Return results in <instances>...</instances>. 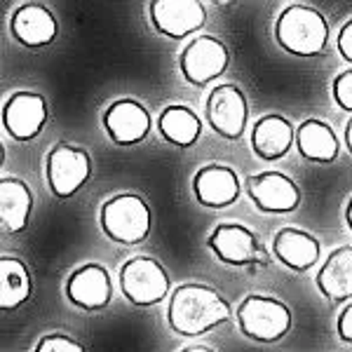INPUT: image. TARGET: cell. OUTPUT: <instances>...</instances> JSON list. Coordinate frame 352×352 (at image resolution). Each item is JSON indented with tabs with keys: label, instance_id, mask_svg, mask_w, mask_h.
<instances>
[{
	"label": "cell",
	"instance_id": "3957f363",
	"mask_svg": "<svg viewBox=\"0 0 352 352\" xmlns=\"http://www.w3.org/2000/svg\"><path fill=\"white\" fill-rule=\"evenodd\" d=\"M99 226L109 240L134 247L148 240L153 214L148 202L136 192H120L106 200L99 209Z\"/></svg>",
	"mask_w": 352,
	"mask_h": 352
},
{
	"label": "cell",
	"instance_id": "f1b7e54d",
	"mask_svg": "<svg viewBox=\"0 0 352 352\" xmlns=\"http://www.w3.org/2000/svg\"><path fill=\"white\" fill-rule=\"evenodd\" d=\"M345 146H348V151L352 155V120L348 122V127H345Z\"/></svg>",
	"mask_w": 352,
	"mask_h": 352
},
{
	"label": "cell",
	"instance_id": "d6986e66",
	"mask_svg": "<svg viewBox=\"0 0 352 352\" xmlns=\"http://www.w3.org/2000/svg\"><path fill=\"white\" fill-rule=\"evenodd\" d=\"M33 212V192L26 181L16 176L0 179V226L10 235H19L26 230Z\"/></svg>",
	"mask_w": 352,
	"mask_h": 352
},
{
	"label": "cell",
	"instance_id": "4fadbf2b",
	"mask_svg": "<svg viewBox=\"0 0 352 352\" xmlns=\"http://www.w3.org/2000/svg\"><path fill=\"white\" fill-rule=\"evenodd\" d=\"M47 101L38 92H14L5 101L3 127L14 141H33L47 122Z\"/></svg>",
	"mask_w": 352,
	"mask_h": 352
},
{
	"label": "cell",
	"instance_id": "5b68a950",
	"mask_svg": "<svg viewBox=\"0 0 352 352\" xmlns=\"http://www.w3.org/2000/svg\"><path fill=\"white\" fill-rule=\"evenodd\" d=\"M122 296L136 308L160 305L172 292V280L164 265L153 256H132L120 268Z\"/></svg>",
	"mask_w": 352,
	"mask_h": 352
},
{
	"label": "cell",
	"instance_id": "e0dca14e",
	"mask_svg": "<svg viewBox=\"0 0 352 352\" xmlns=\"http://www.w3.org/2000/svg\"><path fill=\"white\" fill-rule=\"evenodd\" d=\"M272 254L285 268L308 272L322 256V244L315 235L300 228H282L272 237Z\"/></svg>",
	"mask_w": 352,
	"mask_h": 352
},
{
	"label": "cell",
	"instance_id": "ba28073f",
	"mask_svg": "<svg viewBox=\"0 0 352 352\" xmlns=\"http://www.w3.org/2000/svg\"><path fill=\"white\" fill-rule=\"evenodd\" d=\"M228 47L214 36H195L179 54V71L192 87L214 82L228 71Z\"/></svg>",
	"mask_w": 352,
	"mask_h": 352
},
{
	"label": "cell",
	"instance_id": "7402d4cb",
	"mask_svg": "<svg viewBox=\"0 0 352 352\" xmlns=\"http://www.w3.org/2000/svg\"><path fill=\"white\" fill-rule=\"evenodd\" d=\"M157 129L167 144L176 146V148H190L202 136V120L188 106L169 104L160 111Z\"/></svg>",
	"mask_w": 352,
	"mask_h": 352
},
{
	"label": "cell",
	"instance_id": "4316f807",
	"mask_svg": "<svg viewBox=\"0 0 352 352\" xmlns=\"http://www.w3.org/2000/svg\"><path fill=\"white\" fill-rule=\"evenodd\" d=\"M336 331H338V338L343 340V343L352 345V303L348 305V308L340 310L338 322H336Z\"/></svg>",
	"mask_w": 352,
	"mask_h": 352
},
{
	"label": "cell",
	"instance_id": "8992f818",
	"mask_svg": "<svg viewBox=\"0 0 352 352\" xmlns=\"http://www.w3.org/2000/svg\"><path fill=\"white\" fill-rule=\"evenodd\" d=\"M207 244L221 263L247 268L249 275H258L268 265V252L263 249L256 232L242 223H219L209 232Z\"/></svg>",
	"mask_w": 352,
	"mask_h": 352
},
{
	"label": "cell",
	"instance_id": "9a60e30c",
	"mask_svg": "<svg viewBox=\"0 0 352 352\" xmlns=\"http://www.w3.org/2000/svg\"><path fill=\"white\" fill-rule=\"evenodd\" d=\"M240 176L228 164H204L192 176V192L202 207L226 209L240 197Z\"/></svg>",
	"mask_w": 352,
	"mask_h": 352
},
{
	"label": "cell",
	"instance_id": "8fae6325",
	"mask_svg": "<svg viewBox=\"0 0 352 352\" xmlns=\"http://www.w3.org/2000/svg\"><path fill=\"white\" fill-rule=\"evenodd\" d=\"M247 192L263 214H292L300 204L296 181L282 172H261L247 179Z\"/></svg>",
	"mask_w": 352,
	"mask_h": 352
},
{
	"label": "cell",
	"instance_id": "6da1fadb",
	"mask_svg": "<svg viewBox=\"0 0 352 352\" xmlns=\"http://www.w3.org/2000/svg\"><path fill=\"white\" fill-rule=\"evenodd\" d=\"M230 317L232 305L214 287L186 282V285L176 287L169 298L167 324L176 336L197 338L230 322Z\"/></svg>",
	"mask_w": 352,
	"mask_h": 352
},
{
	"label": "cell",
	"instance_id": "f546056e",
	"mask_svg": "<svg viewBox=\"0 0 352 352\" xmlns=\"http://www.w3.org/2000/svg\"><path fill=\"white\" fill-rule=\"evenodd\" d=\"M345 223H348V228L352 230V197L348 200V207H345Z\"/></svg>",
	"mask_w": 352,
	"mask_h": 352
},
{
	"label": "cell",
	"instance_id": "ffe728a7",
	"mask_svg": "<svg viewBox=\"0 0 352 352\" xmlns=\"http://www.w3.org/2000/svg\"><path fill=\"white\" fill-rule=\"evenodd\" d=\"M296 151L308 162L331 164L340 153V141L333 127L317 118H308L296 127Z\"/></svg>",
	"mask_w": 352,
	"mask_h": 352
},
{
	"label": "cell",
	"instance_id": "30bf717a",
	"mask_svg": "<svg viewBox=\"0 0 352 352\" xmlns=\"http://www.w3.org/2000/svg\"><path fill=\"white\" fill-rule=\"evenodd\" d=\"M104 132L116 146H136L151 134L153 118L148 109L136 99H118L101 116Z\"/></svg>",
	"mask_w": 352,
	"mask_h": 352
},
{
	"label": "cell",
	"instance_id": "52a82bcc",
	"mask_svg": "<svg viewBox=\"0 0 352 352\" xmlns=\"http://www.w3.org/2000/svg\"><path fill=\"white\" fill-rule=\"evenodd\" d=\"M45 174L56 200H71L87 186L92 176V157L80 146L61 141L45 157Z\"/></svg>",
	"mask_w": 352,
	"mask_h": 352
},
{
	"label": "cell",
	"instance_id": "44dd1931",
	"mask_svg": "<svg viewBox=\"0 0 352 352\" xmlns=\"http://www.w3.org/2000/svg\"><path fill=\"white\" fill-rule=\"evenodd\" d=\"M320 294L331 303L352 298V247H338L329 254L315 277Z\"/></svg>",
	"mask_w": 352,
	"mask_h": 352
},
{
	"label": "cell",
	"instance_id": "7c38bea8",
	"mask_svg": "<svg viewBox=\"0 0 352 352\" xmlns=\"http://www.w3.org/2000/svg\"><path fill=\"white\" fill-rule=\"evenodd\" d=\"M151 21L157 33L172 41H184L204 26L207 10L200 0H153Z\"/></svg>",
	"mask_w": 352,
	"mask_h": 352
},
{
	"label": "cell",
	"instance_id": "484cf974",
	"mask_svg": "<svg viewBox=\"0 0 352 352\" xmlns=\"http://www.w3.org/2000/svg\"><path fill=\"white\" fill-rule=\"evenodd\" d=\"M338 52L340 56H343L348 64H352V16L348 21L343 24V28H340V33H338Z\"/></svg>",
	"mask_w": 352,
	"mask_h": 352
},
{
	"label": "cell",
	"instance_id": "603a6c76",
	"mask_svg": "<svg viewBox=\"0 0 352 352\" xmlns=\"http://www.w3.org/2000/svg\"><path fill=\"white\" fill-rule=\"evenodd\" d=\"M33 296L28 265L16 256H0V308L12 312Z\"/></svg>",
	"mask_w": 352,
	"mask_h": 352
},
{
	"label": "cell",
	"instance_id": "277c9868",
	"mask_svg": "<svg viewBox=\"0 0 352 352\" xmlns=\"http://www.w3.org/2000/svg\"><path fill=\"white\" fill-rule=\"evenodd\" d=\"M235 322L242 336L256 343H277L292 331V310L285 300L252 294L237 305Z\"/></svg>",
	"mask_w": 352,
	"mask_h": 352
},
{
	"label": "cell",
	"instance_id": "9c48e42d",
	"mask_svg": "<svg viewBox=\"0 0 352 352\" xmlns=\"http://www.w3.org/2000/svg\"><path fill=\"white\" fill-rule=\"evenodd\" d=\"M207 122L212 124V129L219 136L228 141H237L247 129L249 122V104L247 96L237 85H217V87L209 92L207 106Z\"/></svg>",
	"mask_w": 352,
	"mask_h": 352
},
{
	"label": "cell",
	"instance_id": "cb8c5ba5",
	"mask_svg": "<svg viewBox=\"0 0 352 352\" xmlns=\"http://www.w3.org/2000/svg\"><path fill=\"white\" fill-rule=\"evenodd\" d=\"M33 352H87V350L76 338L66 336V333H47V336L38 340Z\"/></svg>",
	"mask_w": 352,
	"mask_h": 352
},
{
	"label": "cell",
	"instance_id": "2e32d148",
	"mask_svg": "<svg viewBox=\"0 0 352 352\" xmlns=\"http://www.w3.org/2000/svg\"><path fill=\"white\" fill-rule=\"evenodd\" d=\"M10 33L24 47H47L59 33V24L50 8L41 3H26L12 12Z\"/></svg>",
	"mask_w": 352,
	"mask_h": 352
},
{
	"label": "cell",
	"instance_id": "83f0119b",
	"mask_svg": "<svg viewBox=\"0 0 352 352\" xmlns=\"http://www.w3.org/2000/svg\"><path fill=\"white\" fill-rule=\"evenodd\" d=\"M179 352H217L214 348H207V345H188V348L179 350Z\"/></svg>",
	"mask_w": 352,
	"mask_h": 352
},
{
	"label": "cell",
	"instance_id": "ac0fdd59",
	"mask_svg": "<svg viewBox=\"0 0 352 352\" xmlns=\"http://www.w3.org/2000/svg\"><path fill=\"white\" fill-rule=\"evenodd\" d=\"M292 146H296V129L285 116L270 113V116H263L254 122L252 151L261 160H282L292 151Z\"/></svg>",
	"mask_w": 352,
	"mask_h": 352
},
{
	"label": "cell",
	"instance_id": "5bb4252c",
	"mask_svg": "<svg viewBox=\"0 0 352 352\" xmlns=\"http://www.w3.org/2000/svg\"><path fill=\"white\" fill-rule=\"evenodd\" d=\"M64 294L68 303L80 310H104L111 303L113 282L104 265L85 263L68 275Z\"/></svg>",
	"mask_w": 352,
	"mask_h": 352
},
{
	"label": "cell",
	"instance_id": "d4e9b609",
	"mask_svg": "<svg viewBox=\"0 0 352 352\" xmlns=\"http://www.w3.org/2000/svg\"><path fill=\"white\" fill-rule=\"evenodd\" d=\"M331 96L333 101L338 104L340 111H348L352 113V68L348 71L338 73L331 82Z\"/></svg>",
	"mask_w": 352,
	"mask_h": 352
},
{
	"label": "cell",
	"instance_id": "7a4b0ae2",
	"mask_svg": "<svg viewBox=\"0 0 352 352\" xmlns=\"http://www.w3.org/2000/svg\"><path fill=\"white\" fill-rule=\"evenodd\" d=\"M275 41L287 54L310 59L324 52L329 43V21L310 5H289L275 21Z\"/></svg>",
	"mask_w": 352,
	"mask_h": 352
}]
</instances>
